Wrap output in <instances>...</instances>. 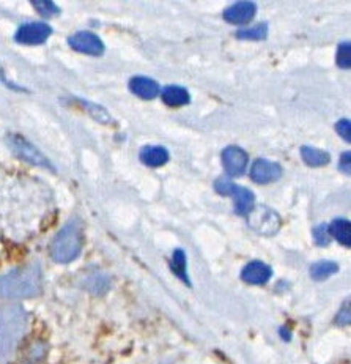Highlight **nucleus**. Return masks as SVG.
<instances>
[{
    "label": "nucleus",
    "mask_w": 351,
    "mask_h": 364,
    "mask_svg": "<svg viewBox=\"0 0 351 364\" xmlns=\"http://www.w3.org/2000/svg\"><path fill=\"white\" fill-rule=\"evenodd\" d=\"M313 240H315V243L318 246H328L331 243V235H329L326 224H321L318 228L313 229Z\"/></svg>",
    "instance_id": "24"
},
{
    "label": "nucleus",
    "mask_w": 351,
    "mask_h": 364,
    "mask_svg": "<svg viewBox=\"0 0 351 364\" xmlns=\"http://www.w3.org/2000/svg\"><path fill=\"white\" fill-rule=\"evenodd\" d=\"M339 272V265L331 260H321L310 267V276L315 281H325Z\"/></svg>",
    "instance_id": "18"
},
{
    "label": "nucleus",
    "mask_w": 351,
    "mask_h": 364,
    "mask_svg": "<svg viewBox=\"0 0 351 364\" xmlns=\"http://www.w3.org/2000/svg\"><path fill=\"white\" fill-rule=\"evenodd\" d=\"M68 45L77 53L98 57L104 53V45L98 35L93 32H77L68 38Z\"/></svg>",
    "instance_id": "8"
},
{
    "label": "nucleus",
    "mask_w": 351,
    "mask_h": 364,
    "mask_svg": "<svg viewBox=\"0 0 351 364\" xmlns=\"http://www.w3.org/2000/svg\"><path fill=\"white\" fill-rule=\"evenodd\" d=\"M80 247H82V229L79 220H71L54 238L50 254L58 264H68L79 256Z\"/></svg>",
    "instance_id": "3"
},
{
    "label": "nucleus",
    "mask_w": 351,
    "mask_h": 364,
    "mask_svg": "<svg viewBox=\"0 0 351 364\" xmlns=\"http://www.w3.org/2000/svg\"><path fill=\"white\" fill-rule=\"evenodd\" d=\"M249 228L260 235H274L281 228V218L273 208L260 205L254 207L249 212Z\"/></svg>",
    "instance_id": "6"
},
{
    "label": "nucleus",
    "mask_w": 351,
    "mask_h": 364,
    "mask_svg": "<svg viewBox=\"0 0 351 364\" xmlns=\"http://www.w3.org/2000/svg\"><path fill=\"white\" fill-rule=\"evenodd\" d=\"M222 166L230 177H239L243 176L247 166V153L237 147V145H230L222 151Z\"/></svg>",
    "instance_id": "9"
},
{
    "label": "nucleus",
    "mask_w": 351,
    "mask_h": 364,
    "mask_svg": "<svg viewBox=\"0 0 351 364\" xmlns=\"http://www.w3.org/2000/svg\"><path fill=\"white\" fill-rule=\"evenodd\" d=\"M28 316L21 306L0 308V364H9L27 331Z\"/></svg>",
    "instance_id": "1"
},
{
    "label": "nucleus",
    "mask_w": 351,
    "mask_h": 364,
    "mask_svg": "<svg viewBox=\"0 0 351 364\" xmlns=\"http://www.w3.org/2000/svg\"><path fill=\"white\" fill-rule=\"evenodd\" d=\"M257 13V5L254 2H237L224 11V18L227 23L232 24H246Z\"/></svg>",
    "instance_id": "11"
},
{
    "label": "nucleus",
    "mask_w": 351,
    "mask_h": 364,
    "mask_svg": "<svg viewBox=\"0 0 351 364\" xmlns=\"http://www.w3.org/2000/svg\"><path fill=\"white\" fill-rule=\"evenodd\" d=\"M129 90L133 92L136 97L142 100H153L158 97L159 85L156 81H153L150 77L137 76L129 81Z\"/></svg>",
    "instance_id": "13"
},
{
    "label": "nucleus",
    "mask_w": 351,
    "mask_h": 364,
    "mask_svg": "<svg viewBox=\"0 0 351 364\" xmlns=\"http://www.w3.org/2000/svg\"><path fill=\"white\" fill-rule=\"evenodd\" d=\"M281 176H282L281 166L273 161H268V159L260 158L252 164L251 177L254 181H257L260 185L273 183V181H276Z\"/></svg>",
    "instance_id": "10"
},
{
    "label": "nucleus",
    "mask_w": 351,
    "mask_h": 364,
    "mask_svg": "<svg viewBox=\"0 0 351 364\" xmlns=\"http://www.w3.org/2000/svg\"><path fill=\"white\" fill-rule=\"evenodd\" d=\"M273 276V270L263 262H251L247 264L243 272H241V279L247 284H254V286H260V284H265Z\"/></svg>",
    "instance_id": "12"
},
{
    "label": "nucleus",
    "mask_w": 351,
    "mask_h": 364,
    "mask_svg": "<svg viewBox=\"0 0 351 364\" xmlns=\"http://www.w3.org/2000/svg\"><path fill=\"white\" fill-rule=\"evenodd\" d=\"M301 156L304 159V163L310 167L326 166V164H329V161H331V155H329L328 151H323L320 149H313V147H303Z\"/></svg>",
    "instance_id": "17"
},
{
    "label": "nucleus",
    "mask_w": 351,
    "mask_h": 364,
    "mask_svg": "<svg viewBox=\"0 0 351 364\" xmlns=\"http://www.w3.org/2000/svg\"><path fill=\"white\" fill-rule=\"evenodd\" d=\"M50 35H53V27L50 26L45 23H28L18 28L16 35H14V40H16L19 45L36 46L43 45Z\"/></svg>",
    "instance_id": "7"
},
{
    "label": "nucleus",
    "mask_w": 351,
    "mask_h": 364,
    "mask_svg": "<svg viewBox=\"0 0 351 364\" xmlns=\"http://www.w3.org/2000/svg\"><path fill=\"white\" fill-rule=\"evenodd\" d=\"M141 161L148 167H159L169 161V151L159 145H147L141 150Z\"/></svg>",
    "instance_id": "14"
},
{
    "label": "nucleus",
    "mask_w": 351,
    "mask_h": 364,
    "mask_svg": "<svg viewBox=\"0 0 351 364\" xmlns=\"http://www.w3.org/2000/svg\"><path fill=\"white\" fill-rule=\"evenodd\" d=\"M99 287V292H104V289L109 286V279L104 274H94L89 279V289L94 292V287Z\"/></svg>",
    "instance_id": "26"
},
{
    "label": "nucleus",
    "mask_w": 351,
    "mask_h": 364,
    "mask_svg": "<svg viewBox=\"0 0 351 364\" xmlns=\"http://www.w3.org/2000/svg\"><path fill=\"white\" fill-rule=\"evenodd\" d=\"M338 65L343 70L351 68V45L348 41H343L338 49Z\"/></svg>",
    "instance_id": "22"
},
{
    "label": "nucleus",
    "mask_w": 351,
    "mask_h": 364,
    "mask_svg": "<svg viewBox=\"0 0 351 364\" xmlns=\"http://www.w3.org/2000/svg\"><path fill=\"white\" fill-rule=\"evenodd\" d=\"M82 105H84V107L87 109V111H89L98 122H101V123H109V122H111V117H109V114L101 106L89 103V101H82Z\"/></svg>",
    "instance_id": "23"
},
{
    "label": "nucleus",
    "mask_w": 351,
    "mask_h": 364,
    "mask_svg": "<svg viewBox=\"0 0 351 364\" xmlns=\"http://www.w3.org/2000/svg\"><path fill=\"white\" fill-rule=\"evenodd\" d=\"M163 101L171 107H180V106H186L189 101H191V97L186 89L178 85H169L163 90Z\"/></svg>",
    "instance_id": "15"
},
{
    "label": "nucleus",
    "mask_w": 351,
    "mask_h": 364,
    "mask_svg": "<svg viewBox=\"0 0 351 364\" xmlns=\"http://www.w3.org/2000/svg\"><path fill=\"white\" fill-rule=\"evenodd\" d=\"M6 144L10 145V149L14 151V155H18L21 159H24V161L31 163L33 166L43 167V169H48V171L54 169V166L50 164L49 159L43 155V153L36 149L33 144L24 139L23 136L9 134L6 136Z\"/></svg>",
    "instance_id": "5"
},
{
    "label": "nucleus",
    "mask_w": 351,
    "mask_h": 364,
    "mask_svg": "<svg viewBox=\"0 0 351 364\" xmlns=\"http://www.w3.org/2000/svg\"><path fill=\"white\" fill-rule=\"evenodd\" d=\"M41 292V268L26 265L0 276V296L32 298Z\"/></svg>",
    "instance_id": "2"
},
{
    "label": "nucleus",
    "mask_w": 351,
    "mask_h": 364,
    "mask_svg": "<svg viewBox=\"0 0 351 364\" xmlns=\"http://www.w3.org/2000/svg\"><path fill=\"white\" fill-rule=\"evenodd\" d=\"M335 131H338V134L342 137V139L351 142V123L348 119H342L340 122H338Z\"/></svg>",
    "instance_id": "25"
},
{
    "label": "nucleus",
    "mask_w": 351,
    "mask_h": 364,
    "mask_svg": "<svg viewBox=\"0 0 351 364\" xmlns=\"http://www.w3.org/2000/svg\"><path fill=\"white\" fill-rule=\"evenodd\" d=\"M215 188L219 194L233 198V200H235V212L238 215H249V212L254 208V194L247 188L235 185L227 177L217 178Z\"/></svg>",
    "instance_id": "4"
},
{
    "label": "nucleus",
    "mask_w": 351,
    "mask_h": 364,
    "mask_svg": "<svg viewBox=\"0 0 351 364\" xmlns=\"http://www.w3.org/2000/svg\"><path fill=\"white\" fill-rule=\"evenodd\" d=\"M32 4L35 6V10L38 11L41 16L50 18V16H55V14L60 13V9H58L54 2H49V0H33Z\"/></svg>",
    "instance_id": "20"
},
{
    "label": "nucleus",
    "mask_w": 351,
    "mask_h": 364,
    "mask_svg": "<svg viewBox=\"0 0 351 364\" xmlns=\"http://www.w3.org/2000/svg\"><path fill=\"white\" fill-rule=\"evenodd\" d=\"M338 323H339V325H347V323H350V308H348V304L345 306V308H343V312L340 311V314H339V317H338Z\"/></svg>",
    "instance_id": "28"
},
{
    "label": "nucleus",
    "mask_w": 351,
    "mask_h": 364,
    "mask_svg": "<svg viewBox=\"0 0 351 364\" xmlns=\"http://www.w3.org/2000/svg\"><path fill=\"white\" fill-rule=\"evenodd\" d=\"M266 35H268V26L266 24H259V26L243 28V31L237 32V38L259 41V40H265Z\"/></svg>",
    "instance_id": "19"
},
{
    "label": "nucleus",
    "mask_w": 351,
    "mask_h": 364,
    "mask_svg": "<svg viewBox=\"0 0 351 364\" xmlns=\"http://www.w3.org/2000/svg\"><path fill=\"white\" fill-rule=\"evenodd\" d=\"M329 235H333L343 246H351V224L348 220H334L328 228Z\"/></svg>",
    "instance_id": "16"
},
{
    "label": "nucleus",
    "mask_w": 351,
    "mask_h": 364,
    "mask_svg": "<svg viewBox=\"0 0 351 364\" xmlns=\"http://www.w3.org/2000/svg\"><path fill=\"white\" fill-rule=\"evenodd\" d=\"M172 268H173V272L177 273L183 281L188 282V276H186V256H185V252H183L181 250L175 251L173 260H172Z\"/></svg>",
    "instance_id": "21"
},
{
    "label": "nucleus",
    "mask_w": 351,
    "mask_h": 364,
    "mask_svg": "<svg viewBox=\"0 0 351 364\" xmlns=\"http://www.w3.org/2000/svg\"><path fill=\"white\" fill-rule=\"evenodd\" d=\"M339 169L345 173L351 172V153L345 151L343 155L340 156V161H339Z\"/></svg>",
    "instance_id": "27"
}]
</instances>
